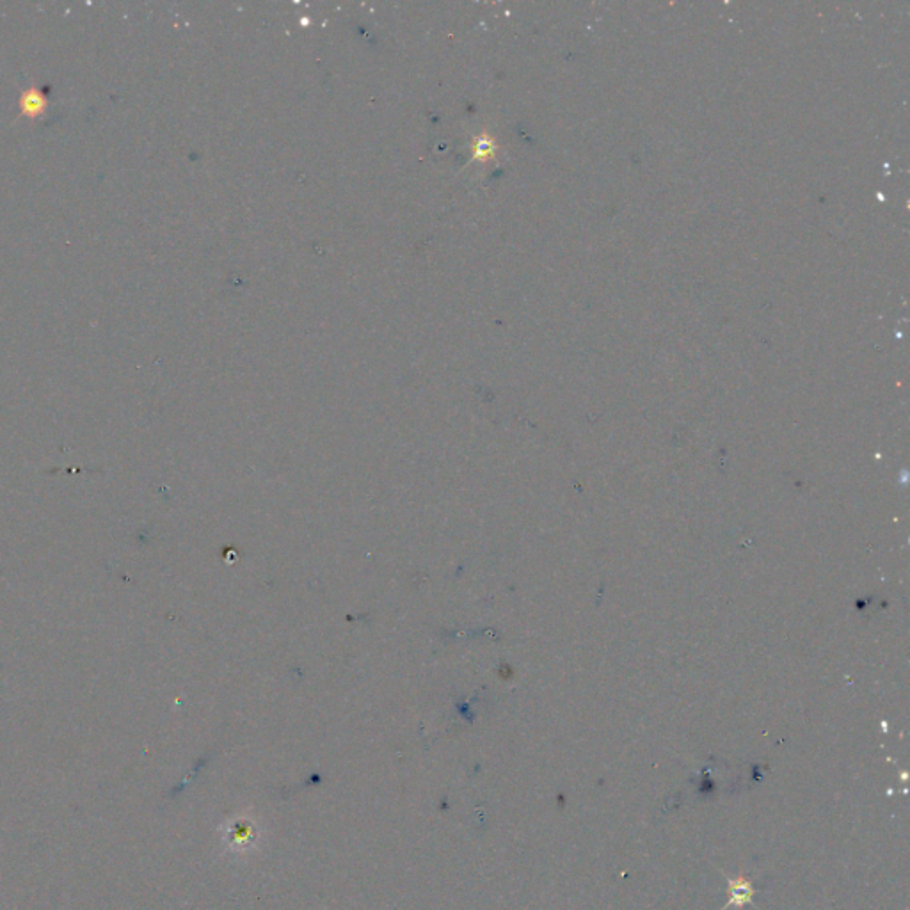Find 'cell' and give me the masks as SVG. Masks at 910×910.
Segmentation results:
<instances>
[{
  "instance_id": "cell-1",
  "label": "cell",
  "mask_w": 910,
  "mask_h": 910,
  "mask_svg": "<svg viewBox=\"0 0 910 910\" xmlns=\"http://www.w3.org/2000/svg\"><path fill=\"white\" fill-rule=\"evenodd\" d=\"M727 882V902L722 910L733 909H743L747 905H752L754 903V895H756V887L752 884L751 880L743 875H738L735 879L731 877H726Z\"/></svg>"
}]
</instances>
